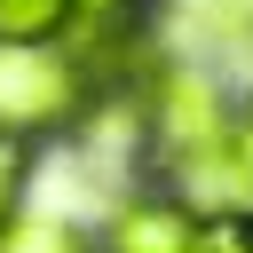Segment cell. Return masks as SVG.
Returning <instances> with one entry per match:
<instances>
[{
  "label": "cell",
  "instance_id": "6da1fadb",
  "mask_svg": "<svg viewBox=\"0 0 253 253\" xmlns=\"http://www.w3.org/2000/svg\"><path fill=\"white\" fill-rule=\"evenodd\" d=\"M150 142H166V166L198 190H213V206H229V158H237V119L229 95L206 71H158L150 87Z\"/></svg>",
  "mask_w": 253,
  "mask_h": 253
},
{
  "label": "cell",
  "instance_id": "7a4b0ae2",
  "mask_svg": "<svg viewBox=\"0 0 253 253\" xmlns=\"http://www.w3.org/2000/svg\"><path fill=\"white\" fill-rule=\"evenodd\" d=\"M95 103V71L79 55H63L55 40L24 47V40H0V134H55L71 126L79 111Z\"/></svg>",
  "mask_w": 253,
  "mask_h": 253
},
{
  "label": "cell",
  "instance_id": "3957f363",
  "mask_svg": "<svg viewBox=\"0 0 253 253\" xmlns=\"http://www.w3.org/2000/svg\"><path fill=\"white\" fill-rule=\"evenodd\" d=\"M103 253H198V206L182 198H126L103 229Z\"/></svg>",
  "mask_w": 253,
  "mask_h": 253
},
{
  "label": "cell",
  "instance_id": "277c9868",
  "mask_svg": "<svg viewBox=\"0 0 253 253\" xmlns=\"http://www.w3.org/2000/svg\"><path fill=\"white\" fill-rule=\"evenodd\" d=\"M79 16H87V0H0V40L40 47V40L79 32Z\"/></svg>",
  "mask_w": 253,
  "mask_h": 253
},
{
  "label": "cell",
  "instance_id": "5b68a950",
  "mask_svg": "<svg viewBox=\"0 0 253 253\" xmlns=\"http://www.w3.org/2000/svg\"><path fill=\"white\" fill-rule=\"evenodd\" d=\"M0 253H95L79 229H63V221H40V213H8L0 221Z\"/></svg>",
  "mask_w": 253,
  "mask_h": 253
},
{
  "label": "cell",
  "instance_id": "8992f818",
  "mask_svg": "<svg viewBox=\"0 0 253 253\" xmlns=\"http://www.w3.org/2000/svg\"><path fill=\"white\" fill-rule=\"evenodd\" d=\"M16 190H24V142L0 134V221L16 213Z\"/></svg>",
  "mask_w": 253,
  "mask_h": 253
},
{
  "label": "cell",
  "instance_id": "52a82bcc",
  "mask_svg": "<svg viewBox=\"0 0 253 253\" xmlns=\"http://www.w3.org/2000/svg\"><path fill=\"white\" fill-rule=\"evenodd\" d=\"M237 166H253V103H245V119H237V158H229V174Z\"/></svg>",
  "mask_w": 253,
  "mask_h": 253
}]
</instances>
